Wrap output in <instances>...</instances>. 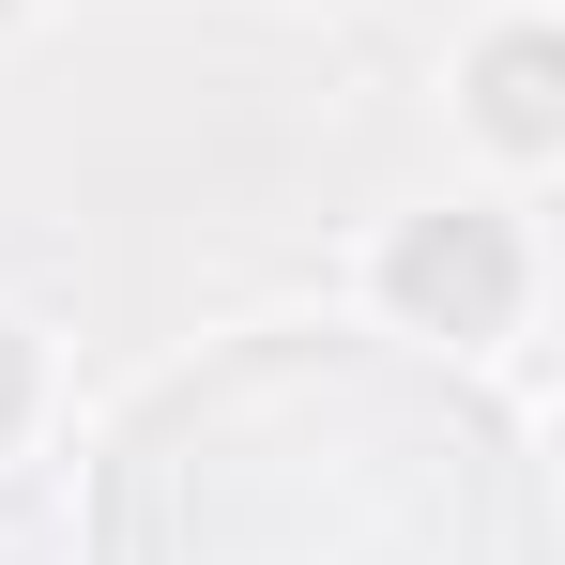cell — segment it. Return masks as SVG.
<instances>
[{
    "label": "cell",
    "instance_id": "7a4b0ae2",
    "mask_svg": "<svg viewBox=\"0 0 565 565\" xmlns=\"http://www.w3.org/2000/svg\"><path fill=\"white\" fill-rule=\"evenodd\" d=\"M473 93H489V138H504V153H551V138H565V107H551V31H535V15L473 62Z\"/></svg>",
    "mask_w": 565,
    "mask_h": 565
},
{
    "label": "cell",
    "instance_id": "6da1fadb",
    "mask_svg": "<svg viewBox=\"0 0 565 565\" xmlns=\"http://www.w3.org/2000/svg\"><path fill=\"white\" fill-rule=\"evenodd\" d=\"M382 306L428 321V337H504V306H520V245H504L489 214H413V230L382 245Z\"/></svg>",
    "mask_w": 565,
    "mask_h": 565
}]
</instances>
